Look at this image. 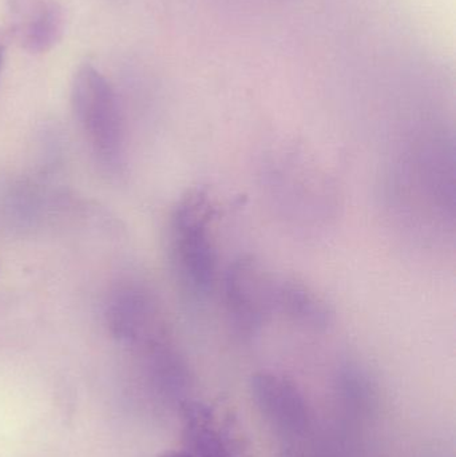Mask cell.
<instances>
[{"instance_id": "6da1fadb", "label": "cell", "mask_w": 456, "mask_h": 457, "mask_svg": "<svg viewBox=\"0 0 456 457\" xmlns=\"http://www.w3.org/2000/svg\"><path fill=\"white\" fill-rule=\"evenodd\" d=\"M214 219L213 198L203 187L187 190L171 216L170 249L174 269L182 287L195 300L208 298L216 282Z\"/></svg>"}, {"instance_id": "7a4b0ae2", "label": "cell", "mask_w": 456, "mask_h": 457, "mask_svg": "<svg viewBox=\"0 0 456 457\" xmlns=\"http://www.w3.org/2000/svg\"><path fill=\"white\" fill-rule=\"evenodd\" d=\"M75 118L88 144L104 165H120L125 145V125L114 88L91 63L75 72L71 86Z\"/></svg>"}, {"instance_id": "3957f363", "label": "cell", "mask_w": 456, "mask_h": 457, "mask_svg": "<svg viewBox=\"0 0 456 457\" xmlns=\"http://www.w3.org/2000/svg\"><path fill=\"white\" fill-rule=\"evenodd\" d=\"M276 281L253 257L230 263L225 274V306L238 335L252 337L275 313Z\"/></svg>"}, {"instance_id": "277c9868", "label": "cell", "mask_w": 456, "mask_h": 457, "mask_svg": "<svg viewBox=\"0 0 456 457\" xmlns=\"http://www.w3.org/2000/svg\"><path fill=\"white\" fill-rule=\"evenodd\" d=\"M252 394L262 415L278 428L300 432L307 424V408L292 381L275 373L262 372L252 380Z\"/></svg>"}, {"instance_id": "5b68a950", "label": "cell", "mask_w": 456, "mask_h": 457, "mask_svg": "<svg viewBox=\"0 0 456 457\" xmlns=\"http://www.w3.org/2000/svg\"><path fill=\"white\" fill-rule=\"evenodd\" d=\"M182 442L195 457H235L213 411L198 402L182 405Z\"/></svg>"}, {"instance_id": "8992f818", "label": "cell", "mask_w": 456, "mask_h": 457, "mask_svg": "<svg viewBox=\"0 0 456 457\" xmlns=\"http://www.w3.org/2000/svg\"><path fill=\"white\" fill-rule=\"evenodd\" d=\"M66 15L56 0H35L16 24V37L24 50L43 54L53 50L63 37Z\"/></svg>"}, {"instance_id": "52a82bcc", "label": "cell", "mask_w": 456, "mask_h": 457, "mask_svg": "<svg viewBox=\"0 0 456 457\" xmlns=\"http://www.w3.org/2000/svg\"><path fill=\"white\" fill-rule=\"evenodd\" d=\"M275 312L310 329L324 330L331 325L332 312L326 301L308 285L296 279H278Z\"/></svg>"}, {"instance_id": "ba28073f", "label": "cell", "mask_w": 456, "mask_h": 457, "mask_svg": "<svg viewBox=\"0 0 456 457\" xmlns=\"http://www.w3.org/2000/svg\"><path fill=\"white\" fill-rule=\"evenodd\" d=\"M110 322L120 335L137 337L158 325L160 312L150 295L138 289H125L112 298L109 308Z\"/></svg>"}, {"instance_id": "9c48e42d", "label": "cell", "mask_w": 456, "mask_h": 457, "mask_svg": "<svg viewBox=\"0 0 456 457\" xmlns=\"http://www.w3.org/2000/svg\"><path fill=\"white\" fill-rule=\"evenodd\" d=\"M35 0H7L8 8L13 16L19 19L29 11V8L34 4Z\"/></svg>"}, {"instance_id": "30bf717a", "label": "cell", "mask_w": 456, "mask_h": 457, "mask_svg": "<svg viewBox=\"0 0 456 457\" xmlns=\"http://www.w3.org/2000/svg\"><path fill=\"white\" fill-rule=\"evenodd\" d=\"M5 50H7V37L0 32V78H2L3 66H4Z\"/></svg>"}, {"instance_id": "8fae6325", "label": "cell", "mask_w": 456, "mask_h": 457, "mask_svg": "<svg viewBox=\"0 0 456 457\" xmlns=\"http://www.w3.org/2000/svg\"><path fill=\"white\" fill-rule=\"evenodd\" d=\"M158 457H195L190 455L187 451L181 450V451H166V453H161Z\"/></svg>"}]
</instances>
